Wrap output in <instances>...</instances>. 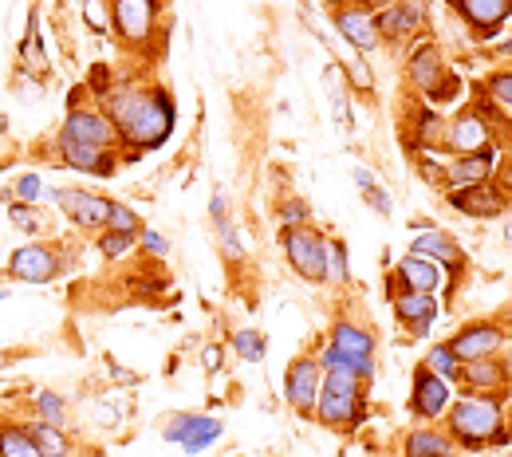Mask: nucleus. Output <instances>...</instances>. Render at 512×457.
I'll list each match as a JSON object with an SVG mask.
<instances>
[{"mask_svg":"<svg viewBox=\"0 0 512 457\" xmlns=\"http://www.w3.org/2000/svg\"><path fill=\"white\" fill-rule=\"evenodd\" d=\"M99 111L119 131V146L130 150V158H138L146 150H158L174 134V123H178L170 91L166 87H142V83L107 87V95H99Z\"/></svg>","mask_w":512,"mask_h":457,"instance_id":"nucleus-1","label":"nucleus"},{"mask_svg":"<svg viewBox=\"0 0 512 457\" xmlns=\"http://www.w3.org/2000/svg\"><path fill=\"white\" fill-rule=\"evenodd\" d=\"M446 434L461 450H485V446L512 442V430H505V398L461 394L446 410Z\"/></svg>","mask_w":512,"mask_h":457,"instance_id":"nucleus-2","label":"nucleus"},{"mask_svg":"<svg viewBox=\"0 0 512 457\" xmlns=\"http://www.w3.org/2000/svg\"><path fill=\"white\" fill-rule=\"evenodd\" d=\"M367 379L343 371V367H327L323 371V391L320 406H316V422H323L327 430H343L355 434L367 422Z\"/></svg>","mask_w":512,"mask_h":457,"instance_id":"nucleus-3","label":"nucleus"},{"mask_svg":"<svg viewBox=\"0 0 512 457\" xmlns=\"http://www.w3.org/2000/svg\"><path fill=\"white\" fill-rule=\"evenodd\" d=\"M406 71H410V83H414V91L434 107V103H449L453 95H457V75L449 71L446 56H442V48L434 44V40H418L414 48H410V56H406Z\"/></svg>","mask_w":512,"mask_h":457,"instance_id":"nucleus-4","label":"nucleus"},{"mask_svg":"<svg viewBox=\"0 0 512 457\" xmlns=\"http://www.w3.org/2000/svg\"><path fill=\"white\" fill-rule=\"evenodd\" d=\"M280 245H284V257H288L296 276H304L308 284H323L327 280V237L316 225L280 229Z\"/></svg>","mask_w":512,"mask_h":457,"instance_id":"nucleus-5","label":"nucleus"},{"mask_svg":"<svg viewBox=\"0 0 512 457\" xmlns=\"http://www.w3.org/2000/svg\"><path fill=\"white\" fill-rule=\"evenodd\" d=\"M323 391V367L316 355H296L284 371V402L300 414V418H316Z\"/></svg>","mask_w":512,"mask_h":457,"instance_id":"nucleus-6","label":"nucleus"},{"mask_svg":"<svg viewBox=\"0 0 512 457\" xmlns=\"http://www.w3.org/2000/svg\"><path fill=\"white\" fill-rule=\"evenodd\" d=\"M158 0H111V32L123 48H146L154 40Z\"/></svg>","mask_w":512,"mask_h":457,"instance_id":"nucleus-7","label":"nucleus"},{"mask_svg":"<svg viewBox=\"0 0 512 457\" xmlns=\"http://www.w3.org/2000/svg\"><path fill=\"white\" fill-rule=\"evenodd\" d=\"M331 20H335V32L347 40V48L359 52V56H371L383 44V36H379V12H371V8H363L355 0L335 4L331 8Z\"/></svg>","mask_w":512,"mask_h":457,"instance_id":"nucleus-8","label":"nucleus"},{"mask_svg":"<svg viewBox=\"0 0 512 457\" xmlns=\"http://www.w3.org/2000/svg\"><path fill=\"white\" fill-rule=\"evenodd\" d=\"M221 434H225V422L221 418H209V414H170V422L162 430L166 442L182 446L190 457L205 454L213 442H221Z\"/></svg>","mask_w":512,"mask_h":457,"instance_id":"nucleus-9","label":"nucleus"},{"mask_svg":"<svg viewBox=\"0 0 512 457\" xmlns=\"http://www.w3.org/2000/svg\"><path fill=\"white\" fill-rule=\"evenodd\" d=\"M509 331L493 320H477V324H465L446 347L457 355V363H473V359H497L501 347H505Z\"/></svg>","mask_w":512,"mask_h":457,"instance_id":"nucleus-10","label":"nucleus"},{"mask_svg":"<svg viewBox=\"0 0 512 457\" xmlns=\"http://www.w3.org/2000/svg\"><path fill=\"white\" fill-rule=\"evenodd\" d=\"M449 402H453V383H446L442 375H434L430 367H414V387H410V414L422 422H438L446 418Z\"/></svg>","mask_w":512,"mask_h":457,"instance_id":"nucleus-11","label":"nucleus"},{"mask_svg":"<svg viewBox=\"0 0 512 457\" xmlns=\"http://www.w3.org/2000/svg\"><path fill=\"white\" fill-rule=\"evenodd\" d=\"M64 272V257L60 249L52 245H20L12 257H8V276L12 280H24V284H52L56 276Z\"/></svg>","mask_w":512,"mask_h":457,"instance_id":"nucleus-12","label":"nucleus"},{"mask_svg":"<svg viewBox=\"0 0 512 457\" xmlns=\"http://www.w3.org/2000/svg\"><path fill=\"white\" fill-rule=\"evenodd\" d=\"M56 205L64 209V217L83 229V233H103L107 229V213H111V197L91 194V190H52Z\"/></svg>","mask_w":512,"mask_h":457,"instance_id":"nucleus-13","label":"nucleus"},{"mask_svg":"<svg viewBox=\"0 0 512 457\" xmlns=\"http://www.w3.org/2000/svg\"><path fill=\"white\" fill-rule=\"evenodd\" d=\"M60 134L75 138V142H87V146H99V150H119V131L111 127V119H107L99 107L71 103Z\"/></svg>","mask_w":512,"mask_h":457,"instance_id":"nucleus-14","label":"nucleus"},{"mask_svg":"<svg viewBox=\"0 0 512 457\" xmlns=\"http://www.w3.org/2000/svg\"><path fill=\"white\" fill-rule=\"evenodd\" d=\"M449 209L473 217V221H493L509 209V190L497 186L493 178L489 182H477V186H465V190H449Z\"/></svg>","mask_w":512,"mask_h":457,"instance_id":"nucleus-15","label":"nucleus"},{"mask_svg":"<svg viewBox=\"0 0 512 457\" xmlns=\"http://www.w3.org/2000/svg\"><path fill=\"white\" fill-rule=\"evenodd\" d=\"M493 146V123H485L473 107H461L446 123V154L461 158V154H477Z\"/></svg>","mask_w":512,"mask_h":457,"instance_id":"nucleus-16","label":"nucleus"},{"mask_svg":"<svg viewBox=\"0 0 512 457\" xmlns=\"http://www.w3.org/2000/svg\"><path fill=\"white\" fill-rule=\"evenodd\" d=\"M56 154L60 162L71 170H83V174H99V178H111L119 170V154L115 150H99V146H87V142H75L67 134H56Z\"/></svg>","mask_w":512,"mask_h":457,"instance_id":"nucleus-17","label":"nucleus"},{"mask_svg":"<svg viewBox=\"0 0 512 457\" xmlns=\"http://www.w3.org/2000/svg\"><path fill=\"white\" fill-rule=\"evenodd\" d=\"M453 387H461L465 394L509 398V379H505V363H501V355H497V359H473V363H461Z\"/></svg>","mask_w":512,"mask_h":457,"instance_id":"nucleus-18","label":"nucleus"},{"mask_svg":"<svg viewBox=\"0 0 512 457\" xmlns=\"http://www.w3.org/2000/svg\"><path fill=\"white\" fill-rule=\"evenodd\" d=\"M442 284V268L430 261V257H418V253H406L398 268H394V276L386 280V296L394 300L398 292H434Z\"/></svg>","mask_w":512,"mask_h":457,"instance_id":"nucleus-19","label":"nucleus"},{"mask_svg":"<svg viewBox=\"0 0 512 457\" xmlns=\"http://www.w3.org/2000/svg\"><path fill=\"white\" fill-rule=\"evenodd\" d=\"M453 8L473 32H481V40H497L505 20H512V0H453Z\"/></svg>","mask_w":512,"mask_h":457,"instance_id":"nucleus-20","label":"nucleus"},{"mask_svg":"<svg viewBox=\"0 0 512 457\" xmlns=\"http://www.w3.org/2000/svg\"><path fill=\"white\" fill-rule=\"evenodd\" d=\"M493 170H497V150H493V146H489V150H477V154H461V158L446 162L442 186H446V190H465V186L489 182Z\"/></svg>","mask_w":512,"mask_h":457,"instance_id":"nucleus-21","label":"nucleus"},{"mask_svg":"<svg viewBox=\"0 0 512 457\" xmlns=\"http://www.w3.org/2000/svg\"><path fill=\"white\" fill-rule=\"evenodd\" d=\"M422 24H426L422 0H398V4H390V8L379 12V36L390 40V44H402V40L418 36Z\"/></svg>","mask_w":512,"mask_h":457,"instance_id":"nucleus-22","label":"nucleus"},{"mask_svg":"<svg viewBox=\"0 0 512 457\" xmlns=\"http://www.w3.org/2000/svg\"><path fill=\"white\" fill-rule=\"evenodd\" d=\"M410 253L430 257L438 268H446L449 276H461V272H465V253H461V245H457L449 233H442V229H426V233H418V237L410 241Z\"/></svg>","mask_w":512,"mask_h":457,"instance_id":"nucleus-23","label":"nucleus"},{"mask_svg":"<svg viewBox=\"0 0 512 457\" xmlns=\"http://www.w3.org/2000/svg\"><path fill=\"white\" fill-rule=\"evenodd\" d=\"M406 146L414 154L446 150V119H442V111H434L430 103H418L414 119H410V131H406Z\"/></svg>","mask_w":512,"mask_h":457,"instance_id":"nucleus-24","label":"nucleus"},{"mask_svg":"<svg viewBox=\"0 0 512 457\" xmlns=\"http://www.w3.org/2000/svg\"><path fill=\"white\" fill-rule=\"evenodd\" d=\"M394 316H398V324L406 327L410 335H426L434 320H438V300H434V292H398L394 300Z\"/></svg>","mask_w":512,"mask_h":457,"instance_id":"nucleus-25","label":"nucleus"},{"mask_svg":"<svg viewBox=\"0 0 512 457\" xmlns=\"http://www.w3.org/2000/svg\"><path fill=\"white\" fill-rule=\"evenodd\" d=\"M331 347H339L343 355H359V359H375V335L371 331H363L359 324H351V320H335L331 324V339H327Z\"/></svg>","mask_w":512,"mask_h":457,"instance_id":"nucleus-26","label":"nucleus"},{"mask_svg":"<svg viewBox=\"0 0 512 457\" xmlns=\"http://www.w3.org/2000/svg\"><path fill=\"white\" fill-rule=\"evenodd\" d=\"M402 457H453V442H449V434L434 430V426H418L406 434Z\"/></svg>","mask_w":512,"mask_h":457,"instance_id":"nucleus-27","label":"nucleus"},{"mask_svg":"<svg viewBox=\"0 0 512 457\" xmlns=\"http://www.w3.org/2000/svg\"><path fill=\"white\" fill-rule=\"evenodd\" d=\"M0 457H44L24 422H0Z\"/></svg>","mask_w":512,"mask_h":457,"instance_id":"nucleus-28","label":"nucleus"},{"mask_svg":"<svg viewBox=\"0 0 512 457\" xmlns=\"http://www.w3.org/2000/svg\"><path fill=\"white\" fill-rule=\"evenodd\" d=\"M32 418L56 426V430H71V410H67L64 394L56 391H36L32 394Z\"/></svg>","mask_w":512,"mask_h":457,"instance_id":"nucleus-29","label":"nucleus"},{"mask_svg":"<svg viewBox=\"0 0 512 457\" xmlns=\"http://www.w3.org/2000/svg\"><path fill=\"white\" fill-rule=\"evenodd\" d=\"M24 426H28V434L36 438V446H40L44 457H71V438H67V430H56V426H48V422H40V418H32V422H24Z\"/></svg>","mask_w":512,"mask_h":457,"instance_id":"nucleus-30","label":"nucleus"},{"mask_svg":"<svg viewBox=\"0 0 512 457\" xmlns=\"http://www.w3.org/2000/svg\"><path fill=\"white\" fill-rule=\"evenodd\" d=\"M8 221H12L20 233H28V237H40V233H44V217H40V209L28 205V201H12V205H8Z\"/></svg>","mask_w":512,"mask_h":457,"instance_id":"nucleus-31","label":"nucleus"},{"mask_svg":"<svg viewBox=\"0 0 512 457\" xmlns=\"http://www.w3.org/2000/svg\"><path fill=\"white\" fill-rule=\"evenodd\" d=\"M264 351H268V343H264V335L253 331V327H241V331L233 335V355H237V359H245V363H260V359H264Z\"/></svg>","mask_w":512,"mask_h":457,"instance_id":"nucleus-32","label":"nucleus"},{"mask_svg":"<svg viewBox=\"0 0 512 457\" xmlns=\"http://www.w3.org/2000/svg\"><path fill=\"white\" fill-rule=\"evenodd\" d=\"M422 367H430V371H434V375H442L446 383H457V371H461L457 355L449 351L446 343H438V347H434V351H430V355L422 359Z\"/></svg>","mask_w":512,"mask_h":457,"instance_id":"nucleus-33","label":"nucleus"},{"mask_svg":"<svg viewBox=\"0 0 512 457\" xmlns=\"http://www.w3.org/2000/svg\"><path fill=\"white\" fill-rule=\"evenodd\" d=\"M107 229L138 237V233H142V217H138V213L130 209L127 201H111V213H107Z\"/></svg>","mask_w":512,"mask_h":457,"instance_id":"nucleus-34","label":"nucleus"},{"mask_svg":"<svg viewBox=\"0 0 512 457\" xmlns=\"http://www.w3.org/2000/svg\"><path fill=\"white\" fill-rule=\"evenodd\" d=\"M276 217H280V229H300V225H312V205L304 197H288L276 209Z\"/></svg>","mask_w":512,"mask_h":457,"instance_id":"nucleus-35","label":"nucleus"},{"mask_svg":"<svg viewBox=\"0 0 512 457\" xmlns=\"http://www.w3.org/2000/svg\"><path fill=\"white\" fill-rule=\"evenodd\" d=\"M134 241H138V237H130V233L103 229V233H99V253H103L107 261H119V257H127L130 249H134Z\"/></svg>","mask_w":512,"mask_h":457,"instance_id":"nucleus-36","label":"nucleus"},{"mask_svg":"<svg viewBox=\"0 0 512 457\" xmlns=\"http://www.w3.org/2000/svg\"><path fill=\"white\" fill-rule=\"evenodd\" d=\"M481 87H485V95H489V99H493L501 111H505V107L512 111V71H493V75H489Z\"/></svg>","mask_w":512,"mask_h":457,"instance_id":"nucleus-37","label":"nucleus"},{"mask_svg":"<svg viewBox=\"0 0 512 457\" xmlns=\"http://www.w3.org/2000/svg\"><path fill=\"white\" fill-rule=\"evenodd\" d=\"M217 237H221L225 261H229V264H241V261H245V245H241V237H237V225H233L229 217H221V221H217Z\"/></svg>","mask_w":512,"mask_h":457,"instance_id":"nucleus-38","label":"nucleus"},{"mask_svg":"<svg viewBox=\"0 0 512 457\" xmlns=\"http://www.w3.org/2000/svg\"><path fill=\"white\" fill-rule=\"evenodd\" d=\"M347 83H351L359 95H375V75H371V67H367V60H363L359 52L347 60Z\"/></svg>","mask_w":512,"mask_h":457,"instance_id":"nucleus-39","label":"nucleus"},{"mask_svg":"<svg viewBox=\"0 0 512 457\" xmlns=\"http://www.w3.org/2000/svg\"><path fill=\"white\" fill-rule=\"evenodd\" d=\"M347 245L343 241H327V280L347 284Z\"/></svg>","mask_w":512,"mask_h":457,"instance_id":"nucleus-40","label":"nucleus"},{"mask_svg":"<svg viewBox=\"0 0 512 457\" xmlns=\"http://www.w3.org/2000/svg\"><path fill=\"white\" fill-rule=\"evenodd\" d=\"M83 20H87V28H95L99 36H107V32H111V4L87 0V4H83Z\"/></svg>","mask_w":512,"mask_h":457,"instance_id":"nucleus-41","label":"nucleus"},{"mask_svg":"<svg viewBox=\"0 0 512 457\" xmlns=\"http://www.w3.org/2000/svg\"><path fill=\"white\" fill-rule=\"evenodd\" d=\"M40 194H44L40 174H20V178H16V186H12V197H16V201H28V205H36V197Z\"/></svg>","mask_w":512,"mask_h":457,"instance_id":"nucleus-42","label":"nucleus"},{"mask_svg":"<svg viewBox=\"0 0 512 457\" xmlns=\"http://www.w3.org/2000/svg\"><path fill=\"white\" fill-rule=\"evenodd\" d=\"M138 241H142V249H146L150 257H170V241H166L162 233H154V229H142V233H138Z\"/></svg>","mask_w":512,"mask_h":457,"instance_id":"nucleus-43","label":"nucleus"},{"mask_svg":"<svg viewBox=\"0 0 512 457\" xmlns=\"http://www.w3.org/2000/svg\"><path fill=\"white\" fill-rule=\"evenodd\" d=\"M221 363H225V347H221V343H205V351H201V371H205V375H217Z\"/></svg>","mask_w":512,"mask_h":457,"instance_id":"nucleus-44","label":"nucleus"},{"mask_svg":"<svg viewBox=\"0 0 512 457\" xmlns=\"http://www.w3.org/2000/svg\"><path fill=\"white\" fill-rule=\"evenodd\" d=\"M363 197H367V205H371V209H379L383 217H390V213H394V201H390V194H386L383 186H371V190H363Z\"/></svg>","mask_w":512,"mask_h":457,"instance_id":"nucleus-45","label":"nucleus"},{"mask_svg":"<svg viewBox=\"0 0 512 457\" xmlns=\"http://www.w3.org/2000/svg\"><path fill=\"white\" fill-rule=\"evenodd\" d=\"M331 103H335V123H339V131L351 134V107H347L343 91H335V95H331Z\"/></svg>","mask_w":512,"mask_h":457,"instance_id":"nucleus-46","label":"nucleus"},{"mask_svg":"<svg viewBox=\"0 0 512 457\" xmlns=\"http://www.w3.org/2000/svg\"><path fill=\"white\" fill-rule=\"evenodd\" d=\"M225 209H229V197H225V190H213V201H209V217H213V221H221V217H225Z\"/></svg>","mask_w":512,"mask_h":457,"instance_id":"nucleus-47","label":"nucleus"},{"mask_svg":"<svg viewBox=\"0 0 512 457\" xmlns=\"http://www.w3.org/2000/svg\"><path fill=\"white\" fill-rule=\"evenodd\" d=\"M355 182H359V190H371V186H375V174H371L367 166H359V170H355Z\"/></svg>","mask_w":512,"mask_h":457,"instance_id":"nucleus-48","label":"nucleus"},{"mask_svg":"<svg viewBox=\"0 0 512 457\" xmlns=\"http://www.w3.org/2000/svg\"><path fill=\"white\" fill-rule=\"evenodd\" d=\"M355 4H363V8H371V12H375V8L383 12V8H390V4H398V0H355Z\"/></svg>","mask_w":512,"mask_h":457,"instance_id":"nucleus-49","label":"nucleus"},{"mask_svg":"<svg viewBox=\"0 0 512 457\" xmlns=\"http://www.w3.org/2000/svg\"><path fill=\"white\" fill-rule=\"evenodd\" d=\"M497 56H509V60H512V36H505V40L497 44Z\"/></svg>","mask_w":512,"mask_h":457,"instance_id":"nucleus-50","label":"nucleus"},{"mask_svg":"<svg viewBox=\"0 0 512 457\" xmlns=\"http://www.w3.org/2000/svg\"><path fill=\"white\" fill-rule=\"evenodd\" d=\"M501 363H505V379H509V391H512V351L501 359Z\"/></svg>","mask_w":512,"mask_h":457,"instance_id":"nucleus-51","label":"nucleus"},{"mask_svg":"<svg viewBox=\"0 0 512 457\" xmlns=\"http://www.w3.org/2000/svg\"><path fill=\"white\" fill-rule=\"evenodd\" d=\"M501 320H505V331H512V304L505 308V316H501Z\"/></svg>","mask_w":512,"mask_h":457,"instance_id":"nucleus-52","label":"nucleus"},{"mask_svg":"<svg viewBox=\"0 0 512 457\" xmlns=\"http://www.w3.org/2000/svg\"><path fill=\"white\" fill-rule=\"evenodd\" d=\"M4 367H8V355H4V351H0V371H4Z\"/></svg>","mask_w":512,"mask_h":457,"instance_id":"nucleus-53","label":"nucleus"},{"mask_svg":"<svg viewBox=\"0 0 512 457\" xmlns=\"http://www.w3.org/2000/svg\"><path fill=\"white\" fill-rule=\"evenodd\" d=\"M0 300H8V292H4V288H0Z\"/></svg>","mask_w":512,"mask_h":457,"instance_id":"nucleus-54","label":"nucleus"},{"mask_svg":"<svg viewBox=\"0 0 512 457\" xmlns=\"http://www.w3.org/2000/svg\"><path fill=\"white\" fill-rule=\"evenodd\" d=\"M83 457H107V454H83Z\"/></svg>","mask_w":512,"mask_h":457,"instance_id":"nucleus-55","label":"nucleus"}]
</instances>
